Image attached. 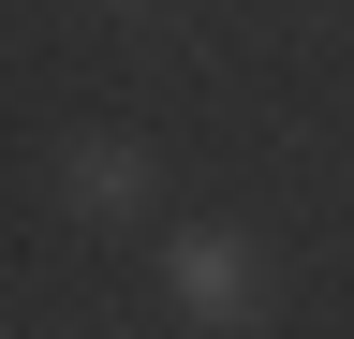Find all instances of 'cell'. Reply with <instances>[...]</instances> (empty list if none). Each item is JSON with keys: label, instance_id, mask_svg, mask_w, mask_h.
I'll list each match as a JSON object with an SVG mask.
<instances>
[{"label": "cell", "instance_id": "6da1fadb", "mask_svg": "<svg viewBox=\"0 0 354 339\" xmlns=\"http://www.w3.org/2000/svg\"><path fill=\"white\" fill-rule=\"evenodd\" d=\"M148 280H162V310L192 339H266L281 325V251H266L251 222H162Z\"/></svg>", "mask_w": 354, "mask_h": 339}, {"label": "cell", "instance_id": "7a4b0ae2", "mask_svg": "<svg viewBox=\"0 0 354 339\" xmlns=\"http://www.w3.org/2000/svg\"><path fill=\"white\" fill-rule=\"evenodd\" d=\"M44 206H59L74 236H148L162 222V148L118 133V118H88V133L44 148Z\"/></svg>", "mask_w": 354, "mask_h": 339}, {"label": "cell", "instance_id": "3957f363", "mask_svg": "<svg viewBox=\"0 0 354 339\" xmlns=\"http://www.w3.org/2000/svg\"><path fill=\"white\" fill-rule=\"evenodd\" d=\"M15 339H88V325H15Z\"/></svg>", "mask_w": 354, "mask_h": 339}]
</instances>
